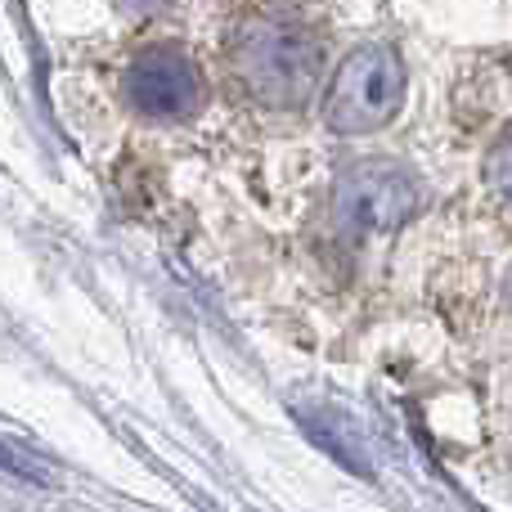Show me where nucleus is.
<instances>
[{
  "mask_svg": "<svg viewBox=\"0 0 512 512\" xmlns=\"http://www.w3.org/2000/svg\"><path fill=\"white\" fill-rule=\"evenodd\" d=\"M324 36L306 14L283 5L252 9L230 32V72L261 108H301L319 86Z\"/></svg>",
  "mask_w": 512,
  "mask_h": 512,
  "instance_id": "obj_1",
  "label": "nucleus"
},
{
  "mask_svg": "<svg viewBox=\"0 0 512 512\" xmlns=\"http://www.w3.org/2000/svg\"><path fill=\"white\" fill-rule=\"evenodd\" d=\"M423 212V180L391 158H364L346 167L333 185L337 230L351 239L391 234Z\"/></svg>",
  "mask_w": 512,
  "mask_h": 512,
  "instance_id": "obj_2",
  "label": "nucleus"
},
{
  "mask_svg": "<svg viewBox=\"0 0 512 512\" xmlns=\"http://www.w3.org/2000/svg\"><path fill=\"white\" fill-rule=\"evenodd\" d=\"M405 104V63L391 45H360L346 54L324 95V122L337 135H364L387 126Z\"/></svg>",
  "mask_w": 512,
  "mask_h": 512,
  "instance_id": "obj_3",
  "label": "nucleus"
},
{
  "mask_svg": "<svg viewBox=\"0 0 512 512\" xmlns=\"http://www.w3.org/2000/svg\"><path fill=\"white\" fill-rule=\"evenodd\" d=\"M126 104L149 122H189L207 104V81L180 45H149L126 68Z\"/></svg>",
  "mask_w": 512,
  "mask_h": 512,
  "instance_id": "obj_4",
  "label": "nucleus"
},
{
  "mask_svg": "<svg viewBox=\"0 0 512 512\" xmlns=\"http://www.w3.org/2000/svg\"><path fill=\"white\" fill-rule=\"evenodd\" d=\"M297 418H301V427L310 432V441H319L333 459H342L346 468H355V472L369 477V463H364V454H360V441H355L351 423H346L342 414H333V409H301Z\"/></svg>",
  "mask_w": 512,
  "mask_h": 512,
  "instance_id": "obj_5",
  "label": "nucleus"
},
{
  "mask_svg": "<svg viewBox=\"0 0 512 512\" xmlns=\"http://www.w3.org/2000/svg\"><path fill=\"white\" fill-rule=\"evenodd\" d=\"M486 185L499 198V207L512 212V126L495 140V149L486 153Z\"/></svg>",
  "mask_w": 512,
  "mask_h": 512,
  "instance_id": "obj_6",
  "label": "nucleus"
},
{
  "mask_svg": "<svg viewBox=\"0 0 512 512\" xmlns=\"http://www.w3.org/2000/svg\"><path fill=\"white\" fill-rule=\"evenodd\" d=\"M0 463H5L9 472H18V477L36 481V486H50L54 481V468H45L41 459H32V454H14V445L0 441Z\"/></svg>",
  "mask_w": 512,
  "mask_h": 512,
  "instance_id": "obj_7",
  "label": "nucleus"
},
{
  "mask_svg": "<svg viewBox=\"0 0 512 512\" xmlns=\"http://www.w3.org/2000/svg\"><path fill=\"white\" fill-rule=\"evenodd\" d=\"M117 5V14H126V18H158V14H167L176 0H113Z\"/></svg>",
  "mask_w": 512,
  "mask_h": 512,
  "instance_id": "obj_8",
  "label": "nucleus"
},
{
  "mask_svg": "<svg viewBox=\"0 0 512 512\" xmlns=\"http://www.w3.org/2000/svg\"><path fill=\"white\" fill-rule=\"evenodd\" d=\"M504 297H508V306H512V274H508V288H504Z\"/></svg>",
  "mask_w": 512,
  "mask_h": 512,
  "instance_id": "obj_9",
  "label": "nucleus"
}]
</instances>
